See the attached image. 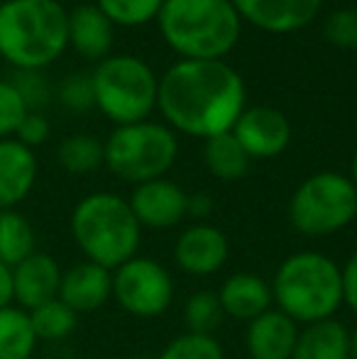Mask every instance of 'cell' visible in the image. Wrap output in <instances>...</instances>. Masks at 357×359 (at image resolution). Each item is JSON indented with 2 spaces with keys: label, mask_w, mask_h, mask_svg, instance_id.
<instances>
[{
  "label": "cell",
  "mask_w": 357,
  "mask_h": 359,
  "mask_svg": "<svg viewBox=\"0 0 357 359\" xmlns=\"http://www.w3.org/2000/svg\"><path fill=\"white\" fill-rule=\"evenodd\" d=\"M37 154L15 137L0 140V210H15L37 184Z\"/></svg>",
  "instance_id": "2e32d148"
},
{
  "label": "cell",
  "mask_w": 357,
  "mask_h": 359,
  "mask_svg": "<svg viewBox=\"0 0 357 359\" xmlns=\"http://www.w3.org/2000/svg\"><path fill=\"white\" fill-rule=\"evenodd\" d=\"M15 298H13V269L5 266L0 262V311L8 306H13Z\"/></svg>",
  "instance_id": "d590c367"
},
{
  "label": "cell",
  "mask_w": 357,
  "mask_h": 359,
  "mask_svg": "<svg viewBox=\"0 0 357 359\" xmlns=\"http://www.w3.org/2000/svg\"><path fill=\"white\" fill-rule=\"evenodd\" d=\"M57 161L74 176L93 174L105 164V147L93 135H69L57 147Z\"/></svg>",
  "instance_id": "cb8c5ba5"
},
{
  "label": "cell",
  "mask_w": 357,
  "mask_h": 359,
  "mask_svg": "<svg viewBox=\"0 0 357 359\" xmlns=\"http://www.w3.org/2000/svg\"><path fill=\"white\" fill-rule=\"evenodd\" d=\"M34 252L37 235L32 222L20 210H0V262L13 269Z\"/></svg>",
  "instance_id": "603a6c76"
},
{
  "label": "cell",
  "mask_w": 357,
  "mask_h": 359,
  "mask_svg": "<svg viewBox=\"0 0 357 359\" xmlns=\"http://www.w3.org/2000/svg\"><path fill=\"white\" fill-rule=\"evenodd\" d=\"M103 147L108 171L133 186L167 176L179 154L174 130L152 120L120 125L110 133Z\"/></svg>",
  "instance_id": "52a82bcc"
},
{
  "label": "cell",
  "mask_w": 357,
  "mask_h": 359,
  "mask_svg": "<svg viewBox=\"0 0 357 359\" xmlns=\"http://www.w3.org/2000/svg\"><path fill=\"white\" fill-rule=\"evenodd\" d=\"M271 298L276 311L296 325L330 320L343 306V276L335 259L318 250L289 255L271 279Z\"/></svg>",
  "instance_id": "3957f363"
},
{
  "label": "cell",
  "mask_w": 357,
  "mask_h": 359,
  "mask_svg": "<svg viewBox=\"0 0 357 359\" xmlns=\"http://www.w3.org/2000/svg\"><path fill=\"white\" fill-rule=\"evenodd\" d=\"M128 203L140 227H149V230H169L181 225L184 217H189L186 215L189 194L167 176L135 186Z\"/></svg>",
  "instance_id": "8fae6325"
},
{
  "label": "cell",
  "mask_w": 357,
  "mask_h": 359,
  "mask_svg": "<svg viewBox=\"0 0 357 359\" xmlns=\"http://www.w3.org/2000/svg\"><path fill=\"white\" fill-rule=\"evenodd\" d=\"M223 320V308H220L218 293L201 288L189 296L184 306V323L189 332H201V335H213Z\"/></svg>",
  "instance_id": "484cf974"
},
{
  "label": "cell",
  "mask_w": 357,
  "mask_h": 359,
  "mask_svg": "<svg viewBox=\"0 0 357 359\" xmlns=\"http://www.w3.org/2000/svg\"><path fill=\"white\" fill-rule=\"evenodd\" d=\"M301 325L276 308H269L260 318L248 323L245 347L250 359H291L299 340Z\"/></svg>",
  "instance_id": "e0dca14e"
},
{
  "label": "cell",
  "mask_w": 357,
  "mask_h": 359,
  "mask_svg": "<svg viewBox=\"0 0 357 359\" xmlns=\"http://www.w3.org/2000/svg\"><path fill=\"white\" fill-rule=\"evenodd\" d=\"M230 242L220 227L194 222L174 242V262L189 276H213L225 266Z\"/></svg>",
  "instance_id": "7c38bea8"
},
{
  "label": "cell",
  "mask_w": 357,
  "mask_h": 359,
  "mask_svg": "<svg viewBox=\"0 0 357 359\" xmlns=\"http://www.w3.org/2000/svg\"><path fill=\"white\" fill-rule=\"evenodd\" d=\"M95 108L115 125H133L149 120L157 108L159 79L149 64L130 54L105 57L90 74Z\"/></svg>",
  "instance_id": "8992f818"
},
{
  "label": "cell",
  "mask_w": 357,
  "mask_h": 359,
  "mask_svg": "<svg viewBox=\"0 0 357 359\" xmlns=\"http://www.w3.org/2000/svg\"><path fill=\"white\" fill-rule=\"evenodd\" d=\"M240 20L271 34H286L314 22L323 0H233Z\"/></svg>",
  "instance_id": "4fadbf2b"
},
{
  "label": "cell",
  "mask_w": 357,
  "mask_h": 359,
  "mask_svg": "<svg viewBox=\"0 0 357 359\" xmlns=\"http://www.w3.org/2000/svg\"><path fill=\"white\" fill-rule=\"evenodd\" d=\"M69 230L81 255L110 271L137 257L142 240V227L128 198L110 191L83 196L74 205Z\"/></svg>",
  "instance_id": "5b68a950"
},
{
  "label": "cell",
  "mask_w": 357,
  "mask_h": 359,
  "mask_svg": "<svg viewBox=\"0 0 357 359\" xmlns=\"http://www.w3.org/2000/svg\"><path fill=\"white\" fill-rule=\"evenodd\" d=\"M113 298V271L83 259L69 266L62 274L59 301H64L74 313H93Z\"/></svg>",
  "instance_id": "9a60e30c"
},
{
  "label": "cell",
  "mask_w": 357,
  "mask_h": 359,
  "mask_svg": "<svg viewBox=\"0 0 357 359\" xmlns=\"http://www.w3.org/2000/svg\"><path fill=\"white\" fill-rule=\"evenodd\" d=\"M157 22L181 59L198 62H223L243 27L233 0H164Z\"/></svg>",
  "instance_id": "277c9868"
},
{
  "label": "cell",
  "mask_w": 357,
  "mask_h": 359,
  "mask_svg": "<svg viewBox=\"0 0 357 359\" xmlns=\"http://www.w3.org/2000/svg\"><path fill=\"white\" fill-rule=\"evenodd\" d=\"M27 316L39 342H62L67 337H72L79 325V313H74L59 298L42 303L34 311H29Z\"/></svg>",
  "instance_id": "d4e9b609"
},
{
  "label": "cell",
  "mask_w": 357,
  "mask_h": 359,
  "mask_svg": "<svg viewBox=\"0 0 357 359\" xmlns=\"http://www.w3.org/2000/svg\"><path fill=\"white\" fill-rule=\"evenodd\" d=\"M325 39L340 49H357V10H335L325 20Z\"/></svg>",
  "instance_id": "1f68e13d"
},
{
  "label": "cell",
  "mask_w": 357,
  "mask_h": 359,
  "mask_svg": "<svg viewBox=\"0 0 357 359\" xmlns=\"http://www.w3.org/2000/svg\"><path fill=\"white\" fill-rule=\"evenodd\" d=\"M210 213H213V198H210L208 194L189 196V208H186V215L196 217L198 222H203Z\"/></svg>",
  "instance_id": "e575fe53"
},
{
  "label": "cell",
  "mask_w": 357,
  "mask_h": 359,
  "mask_svg": "<svg viewBox=\"0 0 357 359\" xmlns=\"http://www.w3.org/2000/svg\"><path fill=\"white\" fill-rule=\"evenodd\" d=\"M37 335L27 311L8 306L0 311V359H32L37 352Z\"/></svg>",
  "instance_id": "44dd1931"
},
{
  "label": "cell",
  "mask_w": 357,
  "mask_h": 359,
  "mask_svg": "<svg viewBox=\"0 0 357 359\" xmlns=\"http://www.w3.org/2000/svg\"><path fill=\"white\" fill-rule=\"evenodd\" d=\"M8 81L15 86V90L20 93V98L27 105L29 113H39L52 98L47 79L39 72H18V69H13V76Z\"/></svg>",
  "instance_id": "f546056e"
},
{
  "label": "cell",
  "mask_w": 357,
  "mask_h": 359,
  "mask_svg": "<svg viewBox=\"0 0 357 359\" xmlns=\"http://www.w3.org/2000/svg\"><path fill=\"white\" fill-rule=\"evenodd\" d=\"M59 103L72 113H86L95 108V93H93V79L90 74H72L59 86Z\"/></svg>",
  "instance_id": "f1b7e54d"
},
{
  "label": "cell",
  "mask_w": 357,
  "mask_h": 359,
  "mask_svg": "<svg viewBox=\"0 0 357 359\" xmlns=\"http://www.w3.org/2000/svg\"><path fill=\"white\" fill-rule=\"evenodd\" d=\"M115 25L98 10V5H79L69 13V47L83 59L103 62L113 49Z\"/></svg>",
  "instance_id": "d6986e66"
},
{
  "label": "cell",
  "mask_w": 357,
  "mask_h": 359,
  "mask_svg": "<svg viewBox=\"0 0 357 359\" xmlns=\"http://www.w3.org/2000/svg\"><path fill=\"white\" fill-rule=\"evenodd\" d=\"M54 3H59V5H64V3H69V0H54Z\"/></svg>",
  "instance_id": "f35d334b"
},
{
  "label": "cell",
  "mask_w": 357,
  "mask_h": 359,
  "mask_svg": "<svg viewBox=\"0 0 357 359\" xmlns=\"http://www.w3.org/2000/svg\"><path fill=\"white\" fill-rule=\"evenodd\" d=\"M113 301L135 318H157L174 303V279L162 262L133 257L113 269Z\"/></svg>",
  "instance_id": "9c48e42d"
},
{
  "label": "cell",
  "mask_w": 357,
  "mask_h": 359,
  "mask_svg": "<svg viewBox=\"0 0 357 359\" xmlns=\"http://www.w3.org/2000/svg\"><path fill=\"white\" fill-rule=\"evenodd\" d=\"M230 133L250 159H274L291 142V125L286 115L269 105L245 108Z\"/></svg>",
  "instance_id": "30bf717a"
},
{
  "label": "cell",
  "mask_w": 357,
  "mask_h": 359,
  "mask_svg": "<svg viewBox=\"0 0 357 359\" xmlns=\"http://www.w3.org/2000/svg\"><path fill=\"white\" fill-rule=\"evenodd\" d=\"M350 181H353L355 189H357V149H355V154H353V161H350Z\"/></svg>",
  "instance_id": "74e56055"
},
{
  "label": "cell",
  "mask_w": 357,
  "mask_h": 359,
  "mask_svg": "<svg viewBox=\"0 0 357 359\" xmlns=\"http://www.w3.org/2000/svg\"><path fill=\"white\" fill-rule=\"evenodd\" d=\"M340 276H343V306H348L357 316V250L343 264Z\"/></svg>",
  "instance_id": "836d02e7"
},
{
  "label": "cell",
  "mask_w": 357,
  "mask_h": 359,
  "mask_svg": "<svg viewBox=\"0 0 357 359\" xmlns=\"http://www.w3.org/2000/svg\"><path fill=\"white\" fill-rule=\"evenodd\" d=\"M203 161L208 171L220 181H238L248 174L250 169V156L235 140L233 133L215 135V137L206 140L203 144Z\"/></svg>",
  "instance_id": "7402d4cb"
},
{
  "label": "cell",
  "mask_w": 357,
  "mask_h": 359,
  "mask_svg": "<svg viewBox=\"0 0 357 359\" xmlns=\"http://www.w3.org/2000/svg\"><path fill=\"white\" fill-rule=\"evenodd\" d=\"M350 359H357V325L350 330Z\"/></svg>",
  "instance_id": "8d00e7d4"
},
{
  "label": "cell",
  "mask_w": 357,
  "mask_h": 359,
  "mask_svg": "<svg viewBox=\"0 0 357 359\" xmlns=\"http://www.w3.org/2000/svg\"><path fill=\"white\" fill-rule=\"evenodd\" d=\"M357 220V189L350 176L318 171L289 198V222L306 237H328Z\"/></svg>",
  "instance_id": "ba28073f"
},
{
  "label": "cell",
  "mask_w": 357,
  "mask_h": 359,
  "mask_svg": "<svg viewBox=\"0 0 357 359\" xmlns=\"http://www.w3.org/2000/svg\"><path fill=\"white\" fill-rule=\"evenodd\" d=\"M291 359H350V330L335 318L304 325Z\"/></svg>",
  "instance_id": "ffe728a7"
},
{
  "label": "cell",
  "mask_w": 357,
  "mask_h": 359,
  "mask_svg": "<svg viewBox=\"0 0 357 359\" xmlns=\"http://www.w3.org/2000/svg\"><path fill=\"white\" fill-rule=\"evenodd\" d=\"M215 293H218L223 316L240 323H250L262 313H267L269 308H274L271 286L255 271L230 274Z\"/></svg>",
  "instance_id": "ac0fdd59"
},
{
  "label": "cell",
  "mask_w": 357,
  "mask_h": 359,
  "mask_svg": "<svg viewBox=\"0 0 357 359\" xmlns=\"http://www.w3.org/2000/svg\"><path fill=\"white\" fill-rule=\"evenodd\" d=\"M98 10L120 27H140L159 18L164 0H95Z\"/></svg>",
  "instance_id": "4316f807"
},
{
  "label": "cell",
  "mask_w": 357,
  "mask_h": 359,
  "mask_svg": "<svg viewBox=\"0 0 357 359\" xmlns=\"http://www.w3.org/2000/svg\"><path fill=\"white\" fill-rule=\"evenodd\" d=\"M49 133H52V128H49V120L42 113H27L22 123H20L18 133H15V140L29 147V149H34V147L47 142Z\"/></svg>",
  "instance_id": "d6a6232c"
},
{
  "label": "cell",
  "mask_w": 357,
  "mask_h": 359,
  "mask_svg": "<svg viewBox=\"0 0 357 359\" xmlns=\"http://www.w3.org/2000/svg\"><path fill=\"white\" fill-rule=\"evenodd\" d=\"M245 81L225 62L181 59L159 79L157 108L167 128L189 137L210 140L230 133L248 108Z\"/></svg>",
  "instance_id": "6da1fadb"
},
{
  "label": "cell",
  "mask_w": 357,
  "mask_h": 359,
  "mask_svg": "<svg viewBox=\"0 0 357 359\" xmlns=\"http://www.w3.org/2000/svg\"><path fill=\"white\" fill-rule=\"evenodd\" d=\"M27 105L10 81H0V140H10L27 115Z\"/></svg>",
  "instance_id": "4dcf8cb0"
},
{
  "label": "cell",
  "mask_w": 357,
  "mask_h": 359,
  "mask_svg": "<svg viewBox=\"0 0 357 359\" xmlns=\"http://www.w3.org/2000/svg\"><path fill=\"white\" fill-rule=\"evenodd\" d=\"M64 269L47 252H34L13 266V298L18 308L34 311L37 306L59 298Z\"/></svg>",
  "instance_id": "5bb4252c"
},
{
  "label": "cell",
  "mask_w": 357,
  "mask_h": 359,
  "mask_svg": "<svg viewBox=\"0 0 357 359\" xmlns=\"http://www.w3.org/2000/svg\"><path fill=\"white\" fill-rule=\"evenodd\" d=\"M157 359H225V350L215 335L186 330L172 337Z\"/></svg>",
  "instance_id": "83f0119b"
},
{
  "label": "cell",
  "mask_w": 357,
  "mask_h": 359,
  "mask_svg": "<svg viewBox=\"0 0 357 359\" xmlns=\"http://www.w3.org/2000/svg\"><path fill=\"white\" fill-rule=\"evenodd\" d=\"M69 47V13L54 0L0 3V57L18 72H42Z\"/></svg>",
  "instance_id": "7a4b0ae2"
}]
</instances>
